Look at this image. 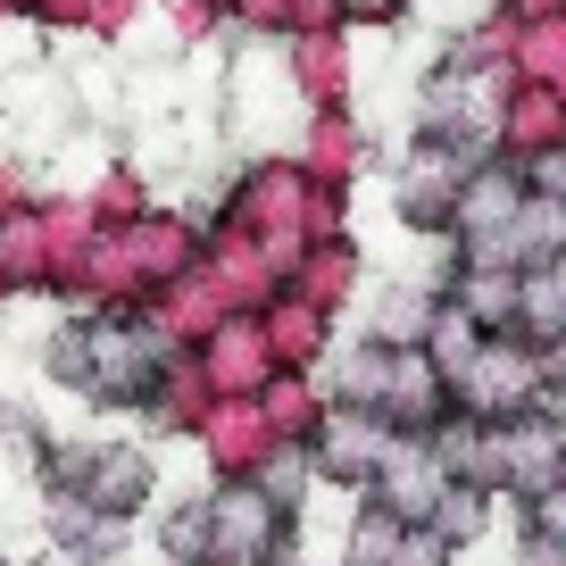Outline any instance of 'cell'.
<instances>
[{"mask_svg":"<svg viewBox=\"0 0 566 566\" xmlns=\"http://www.w3.org/2000/svg\"><path fill=\"white\" fill-rule=\"evenodd\" d=\"M200 509H209V566H283V549H292V516H283L259 483L233 475V483H217Z\"/></svg>","mask_w":566,"mask_h":566,"instance_id":"obj_1","label":"cell"},{"mask_svg":"<svg viewBox=\"0 0 566 566\" xmlns=\"http://www.w3.org/2000/svg\"><path fill=\"white\" fill-rule=\"evenodd\" d=\"M391 450H400V433H391L375 408H317V424H308V459H317V475L350 483V492H367V483L384 475Z\"/></svg>","mask_w":566,"mask_h":566,"instance_id":"obj_2","label":"cell"},{"mask_svg":"<svg viewBox=\"0 0 566 566\" xmlns=\"http://www.w3.org/2000/svg\"><path fill=\"white\" fill-rule=\"evenodd\" d=\"M442 492H450V475H442V459H433V442H400L384 459V475L367 483V509L400 516V525H424V516L442 509Z\"/></svg>","mask_w":566,"mask_h":566,"instance_id":"obj_3","label":"cell"},{"mask_svg":"<svg viewBox=\"0 0 566 566\" xmlns=\"http://www.w3.org/2000/svg\"><path fill=\"white\" fill-rule=\"evenodd\" d=\"M516 209H525V167H475V176L459 184V200H450V233H459L467 250L500 242V233L516 226Z\"/></svg>","mask_w":566,"mask_h":566,"instance_id":"obj_4","label":"cell"},{"mask_svg":"<svg viewBox=\"0 0 566 566\" xmlns=\"http://www.w3.org/2000/svg\"><path fill=\"white\" fill-rule=\"evenodd\" d=\"M75 500L101 509L108 525H125V516L150 500V459H142V450H117V442L84 450V483H75Z\"/></svg>","mask_w":566,"mask_h":566,"instance_id":"obj_5","label":"cell"},{"mask_svg":"<svg viewBox=\"0 0 566 566\" xmlns=\"http://www.w3.org/2000/svg\"><path fill=\"white\" fill-rule=\"evenodd\" d=\"M242 483H259V492L275 500L283 516H292L308 492H317V459H308V442H266V450H259V467H250Z\"/></svg>","mask_w":566,"mask_h":566,"instance_id":"obj_6","label":"cell"},{"mask_svg":"<svg viewBox=\"0 0 566 566\" xmlns=\"http://www.w3.org/2000/svg\"><path fill=\"white\" fill-rule=\"evenodd\" d=\"M483 509H492V492H475V483H450V492H442V509L424 516V525L442 533L450 549H467V542L483 533Z\"/></svg>","mask_w":566,"mask_h":566,"instance_id":"obj_7","label":"cell"},{"mask_svg":"<svg viewBox=\"0 0 566 566\" xmlns=\"http://www.w3.org/2000/svg\"><path fill=\"white\" fill-rule=\"evenodd\" d=\"M391 549H400V516L367 509L350 525V542H342V566H391Z\"/></svg>","mask_w":566,"mask_h":566,"instance_id":"obj_8","label":"cell"},{"mask_svg":"<svg viewBox=\"0 0 566 566\" xmlns=\"http://www.w3.org/2000/svg\"><path fill=\"white\" fill-rule=\"evenodd\" d=\"M459 549L442 542L433 525H400V549H391V566H450Z\"/></svg>","mask_w":566,"mask_h":566,"instance_id":"obj_9","label":"cell"},{"mask_svg":"<svg viewBox=\"0 0 566 566\" xmlns=\"http://www.w3.org/2000/svg\"><path fill=\"white\" fill-rule=\"evenodd\" d=\"M533 533L566 549V483H558V492H542V500H533Z\"/></svg>","mask_w":566,"mask_h":566,"instance_id":"obj_10","label":"cell"},{"mask_svg":"<svg viewBox=\"0 0 566 566\" xmlns=\"http://www.w3.org/2000/svg\"><path fill=\"white\" fill-rule=\"evenodd\" d=\"M516 566H566L558 542H542V533H525V549H516Z\"/></svg>","mask_w":566,"mask_h":566,"instance_id":"obj_11","label":"cell"}]
</instances>
